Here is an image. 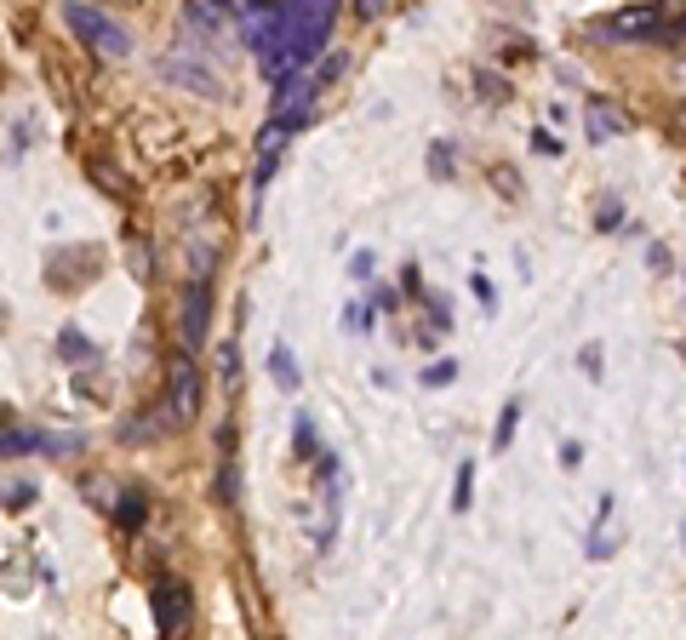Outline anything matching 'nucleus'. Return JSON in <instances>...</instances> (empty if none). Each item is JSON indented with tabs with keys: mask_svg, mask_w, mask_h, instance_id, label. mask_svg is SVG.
Returning <instances> with one entry per match:
<instances>
[{
	"mask_svg": "<svg viewBox=\"0 0 686 640\" xmlns=\"http://www.w3.org/2000/svg\"><path fill=\"white\" fill-rule=\"evenodd\" d=\"M0 503H7V510H29V503H35V487H29V480H24V487H7V498H0Z\"/></svg>",
	"mask_w": 686,
	"mask_h": 640,
	"instance_id": "1a4fd4ad",
	"label": "nucleus"
},
{
	"mask_svg": "<svg viewBox=\"0 0 686 640\" xmlns=\"http://www.w3.org/2000/svg\"><path fill=\"white\" fill-rule=\"evenodd\" d=\"M618 131H624V115H618L612 103H589V138L595 143H612Z\"/></svg>",
	"mask_w": 686,
	"mask_h": 640,
	"instance_id": "0eeeda50",
	"label": "nucleus"
},
{
	"mask_svg": "<svg viewBox=\"0 0 686 640\" xmlns=\"http://www.w3.org/2000/svg\"><path fill=\"white\" fill-rule=\"evenodd\" d=\"M63 17H70V29L92 47L98 58H132V40H126V29L115 24V17H103L98 7H80V0H63Z\"/></svg>",
	"mask_w": 686,
	"mask_h": 640,
	"instance_id": "f03ea898",
	"label": "nucleus"
},
{
	"mask_svg": "<svg viewBox=\"0 0 686 640\" xmlns=\"http://www.w3.org/2000/svg\"><path fill=\"white\" fill-rule=\"evenodd\" d=\"M201 332H207V286L189 280V292H184V338L201 343Z\"/></svg>",
	"mask_w": 686,
	"mask_h": 640,
	"instance_id": "423d86ee",
	"label": "nucleus"
},
{
	"mask_svg": "<svg viewBox=\"0 0 686 640\" xmlns=\"http://www.w3.org/2000/svg\"><path fill=\"white\" fill-rule=\"evenodd\" d=\"M332 12H338V0H280L275 17H263L258 29H247L258 58H263V70H270L275 80L309 70V63L321 58V47H326Z\"/></svg>",
	"mask_w": 686,
	"mask_h": 640,
	"instance_id": "f257e3e1",
	"label": "nucleus"
},
{
	"mask_svg": "<svg viewBox=\"0 0 686 640\" xmlns=\"http://www.w3.org/2000/svg\"><path fill=\"white\" fill-rule=\"evenodd\" d=\"M35 447H58V440L35 435V429H0V457H17V452H35Z\"/></svg>",
	"mask_w": 686,
	"mask_h": 640,
	"instance_id": "6e6552de",
	"label": "nucleus"
},
{
	"mask_svg": "<svg viewBox=\"0 0 686 640\" xmlns=\"http://www.w3.org/2000/svg\"><path fill=\"white\" fill-rule=\"evenodd\" d=\"M154 624H161V635L189 629V589L184 583H154Z\"/></svg>",
	"mask_w": 686,
	"mask_h": 640,
	"instance_id": "39448f33",
	"label": "nucleus"
},
{
	"mask_svg": "<svg viewBox=\"0 0 686 640\" xmlns=\"http://www.w3.org/2000/svg\"><path fill=\"white\" fill-rule=\"evenodd\" d=\"M561 463H566V469H578V463H584V447H578V440H566V447H561Z\"/></svg>",
	"mask_w": 686,
	"mask_h": 640,
	"instance_id": "9b49d317",
	"label": "nucleus"
},
{
	"mask_svg": "<svg viewBox=\"0 0 686 640\" xmlns=\"http://www.w3.org/2000/svg\"><path fill=\"white\" fill-rule=\"evenodd\" d=\"M452 372H458V366H429V372H424V384H452Z\"/></svg>",
	"mask_w": 686,
	"mask_h": 640,
	"instance_id": "f8f14e48",
	"label": "nucleus"
},
{
	"mask_svg": "<svg viewBox=\"0 0 686 640\" xmlns=\"http://www.w3.org/2000/svg\"><path fill=\"white\" fill-rule=\"evenodd\" d=\"M166 406H172V424H195V412H201V372H195V355H172Z\"/></svg>",
	"mask_w": 686,
	"mask_h": 640,
	"instance_id": "20e7f679",
	"label": "nucleus"
},
{
	"mask_svg": "<svg viewBox=\"0 0 686 640\" xmlns=\"http://www.w3.org/2000/svg\"><path fill=\"white\" fill-rule=\"evenodd\" d=\"M658 29H663V7H624L589 24L595 40H652Z\"/></svg>",
	"mask_w": 686,
	"mask_h": 640,
	"instance_id": "7ed1b4c3",
	"label": "nucleus"
},
{
	"mask_svg": "<svg viewBox=\"0 0 686 640\" xmlns=\"http://www.w3.org/2000/svg\"><path fill=\"white\" fill-rule=\"evenodd\" d=\"M275 378H280V389H298V378H292V361H286V349H275Z\"/></svg>",
	"mask_w": 686,
	"mask_h": 640,
	"instance_id": "9d476101",
	"label": "nucleus"
}]
</instances>
